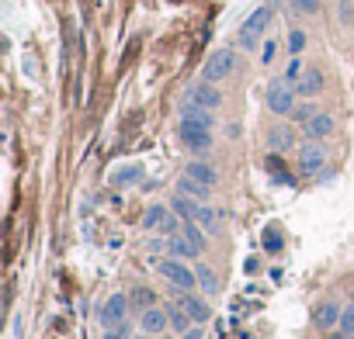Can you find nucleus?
Masks as SVG:
<instances>
[{"label":"nucleus","instance_id":"obj_2","mask_svg":"<svg viewBox=\"0 0 354 339\" xmlns=\"http://www.w3.org/2000/svg\"><path fill=\"white\" fill-rule=\"evenodd\" d=\"M233 73H236V52L233 49H216L205 59V66H201V80H212V83H219Z\"/></svg>","mask_w":354,"mask_h":339},{"label":"nucleus","instance_id":"obj_6","mask_svg":"<svg viewBox=\"0 0 354 339\" xmlns=\"http://www.w3.org/2000/svg\"><path fill=\"white\" fill-rule=\"evenodd\" d=\"M295 83H288V80H271V87H268V107L275 111V115H292V107H295Z\"/></svg>","mask_w":354,"mask_h":339},{"label":"nucleus","instance_id":"obj_13","mask_svg":"<svg viewBox=\"0 0 354 339\" xmlns=\"http://www.w3.org/2000/svg\"><path fill=\"white\" fill-rule=\"evenodd\" d=\"M323 87H327V80H323L320 70H302V77L295 80V94L299 97H316V94H323Z\"/></svg>","mask_w":354,"mask_h":339},{"label":"nucleus","instance_id":"obj_23","mask_svg":"<svg viewBox=\"0 0 354 339\" xmlns=\"http://www.w3.org/2000/svg\"><path fill=\"white\" fill-rule=\"evenodd\" d=\"M194 270H198V288L205 291V295H219V277H216V270L205 267V263H198Z\"/></svg>","mask_w":354,"mask_h":339},{"label":"nucleus","instance_id":"obj_35","mask_svg":"<svg viewBox=\"0 0 354 339\" xmlns=\"http://www.w3.org/2000/svg\"><path fill=\"white\" fill-rule=\"evenodd\" d=\"M243 270H246V273H257V256H246V263H243Z\"/></svg>","mask_w":354,"mask_h":339},{"label":"nucleus","instance_id":"obj_19","mask_svg":"<svg viewBox=\"0 0 354 339\" xmlns=\"http://www.w3.org/2000/svg\"><path fill=\"white\" fill-rule=\"evenodd\" d=\"M181 118H184V122H194V125H205V128H212V125H216V122H212V111H209V107H201V104H194V100L181 107Z\"/></svg>","mask_w":354,"mask_h":339},{"label":"nucleus","instance_id":"obj_17","mask_svg":"<svg viewBox=\"0 0 354 339\" xmlns=\"http://www.w3.org/2000/svg\"><path fill=\"white\" fill-rule=\"evenodd\" d=\"M330 132H333V115H327V111H320V115L306 125V139H316V142H323Z\"/></svg>","mask_w":354,"mask_h":339},{"label":"nucleus","instance_id":"obj_18","mask_svg":"<svg viewBox=\"0 0 354 339\" xmlns=\"http://www.w3.org/2000/svg\"><path fill=\"white\" fill-rule=\"evenodd\" d=\"M170 208H174V211H177L184 221H194V218H198V208H201V201H194V198H188V194H181V191H177V194L170 198Z\"/></svg>","mask_w":354,"mask_h":339},{"label":"nucleus","instance_id":"obj_33","mask_svg":"<svg viewBox=\"0 0 354 339\" xmlns=\"http://www.w3.org/2000/svg\"><path fill=\"white\" fill-rule=\"evenodd\" d=\"M105 339H129V322H125V325H115V329H108V332H105Z\"/></svg>","mask_w":354,"mask_h":339},{"label":"nucleus","instance_id":"obj_15","mask_svg":"<svg viewBox=\"0 0 354 339\" xmlns=\"http://www.w3.org/2000/svg\"><path fill=\"white\" fill-rule=\"evenodd\" d=\"M142 180V163H129V166H115L112 170V187H129Z\"/></svg>","mask_w":354,"mask_h":339},{"label":"nucleus","instance_id":"obj_26","mask_svg":"<svg viewBox=\"0 0 354 339\" xmlns=\"http://www.w3.org/2000/svg\"><path fill=\"white\" fill-rule=\"evenodd\" d=\"M316 115H320L316 104H309V97H306V104H295V107H292V115H288V118H292L295 125H309Z\"/></svg>","mask_w":354,"mask_h":339},{"label":"nucleus","instance_id":"obj_29","mask_svg":"<svg viewBox=\"0 0 354 339\" xmlns=\"http://www.w3.org/2000/svg\"><path fill=\"white\" fill-rule=\"evenodd\" d=\"M302 49H306V35H302L299 28H292V35H288V52H292V55H299Z\"/></svg>","mask_w":354,"mask_h":339},{"label":"nucleus","instance_id":"obj_25","mask_svg":"<svg viewBox=\"0 0 354 339\" xmlns=\"http://www.w3.org/2000/svg\"><path fill=\"white\" fill-rule=\"evenodd\" d=\"M292 142H295V135H292V128H288V125H281V128H275V132L268 135V146H271L275 152H285Z\"/></svg>","mask_w":354,"mask_h":339},{"label":"nucleus","instance_id":"obj_36","mask_svg":"<svg viewBox=\"0 0 354 339\" xmlns=\"http://www.w3.org/2000/svg\"><path fill=\"white\" fill-rule=\"evenodd\" d=\"M181 339H201V329H198V325H191L188 332H181Z\"/></svg>","mask_w":354,"mask_h":339},{"label":"nucleus","instance_id":"obj_21","mask_svg":"<svg viewBox=\"0 0 354 339\" xmlns=\"http://www.w3.org/2000/svg\"><path fill=\"white\" fill-rule=\"evenodd\" d=\"M198 225H201V229H205L209 236H216L219 229H223V218H219V211L216 208H209V204H201L198 208V218H194Z\"/></svg>","mask_w":354,"mask_h":339},{"label":"nucleus","instance_id":"obj_16","mask_svg":"<svg viewBox=\"0 0 354 339\" xmlns=\"http://www.w3.org/2000/svg\"><path fill=\"white\" fill-rule=\"evenodd\" d=\"M184 174H191L194 180H201L205 187H216V184H219V174H216V170H212V166H209L205 159H191Z\"/></svg>","mask_w":354,"mask_h":339},{"label":"nucleus","instance_id":"obj_3","mask_svg":"<svg viewBox=\"0 0 354 339\" xmlns=\"http://www.w3.org/2000/svg\"><path fill=\"white\" fill-rule=\"evenodd\" d=\"M142 229H160V232H167V236H177L181 232V215L174 211V208H164V204H153L146 215H142Z\"/></svg>","mask_w":354,"mask_h":339},{"label":"nucleus","instance_id":"obj_30","mask_svg":"<svg viewBox=\"0 0 354 339\" xmlns=\"http://www.w3.org/2000/svg\"><path fill=\"white\" fill-rule=\"evenodd\" d=\"M288 4H292L299 14H316V11H320V0H288Z\"/></svg>","mask_w":354,"mask_h":339},{"label":"nucleus","instance_id":"obj_8","mask_svg":"<svg viewBox=\"0 0 354 339\" xmlns=\"http://www.w3.org/2000/svg\"><path fill=\"white\" fill-rule=\"evenodd\" d=\"M174 301H177V305L191 315V322H194V325H205V322L212 318L209 301H205V298H198L194 291H177V295H174Z\"/></svg>","mask_w":354,"mask_h":339},{"label":"nucleus","instance_id":"obj_14","mask_svg":"<svg viewBox=\"0 0 354 339\" xmlns=\"http://www.w3.org/2000/svg\"><path fill=\"white\" fill-rule=\"evenodd\" d=\"M177 191L188 194V198H194V201H201V204H209V198H212V187H205L201 180H194L191 174H184V177L177 180Z\"/></svg>","mask_w":354,"mask_h":339},{"label":"nucleus","instance_id":"obj_10","mask_svg":"<svg viewBox=\"0 0 354 339\" xmlns=\"http://www.w3.org/2000/svg\"><path fill=\"white\" fill-rule=\"evenodd\" d=\"M191 100L201 104V107H209V111H216V107L223 104V90H219L212 80H201V83L191 87Z\"/></svg>","mask_w":354,"mask_h":339},{"label":"nucleus","instance_id":"obj_38","mask_svg":"<svg viewBox=\"0 0 354 339\" xmlns=\"http://www.w3.org/2000/svg\"><path fill=\"white\" fill-rule=\"evenodd\" d=\"M351 298H354V291H351Z\"/></svg>","mask_w":354,"mask_h":339},{"label":"nucleus","instance_id":"obj_37","mask_svg":"<svg viewBox=\"0 0 354 339\" xmlns=\"http://www.w3.org/2000/svg\"><path fill=\"white\" fill-rule=\"evenodd\" d=\"M330 339H354V332H344V329L333 332V329H330Z\"/></svg>","mask_w":354,"mask_h":339},{"label":"nucleus","instance_id":"obj_4","mask_svg":"<svg viewBox=\"0 0 354 339\" xmlns=\"http://www.w3.org/2000/svg\"><path fill=\"white\" fill-rule=\"evenodd\" d=\"M271 25V8H257L243 25H240V49H254L261 42V35Z\"/></svg>","mask_w":354,"mask_h":339},{"label":"nucleus","instance_id":"obj_1","mask_svg":"<svg viewBox=\"0 0 354 339\" xmlns=\"http://www.w3.org/2000/svg\"><path fill=\"white\" fill-rule=\"evenodd\" d=\"M160 277L167 280L170 288H177V291H194L198 288V270H191L188 260H181V256L160 260Z\"/></svg>","mask_w":354,"mask_h":339},{"label":"nucleus","instance_id":"obj_28","mask_svg":"<svg viewBox=\"0 0 354 339\" xmlns=\"http://www.w3.org/2000/svg\"><path fill=\"white\" fill-rule=\"evenodd\" d=\"M281 232L275 229V225H268V229H264V253H281Z\"/></svg>","mask_w":354,"mask_h":339},{"label":"nucleus","instance_id":"obj_22","mask_svg":"<svg viewBox=\"0 0 354 339\" xmlns=\"http://www.w3.org/2000/svg\"><path fill=\"white\" fill-rule=\"evenodd\" d=\"M167 318H170V329H174V332H188V329L194 325V322H191V315H188L177 301H170V305H167Z\"/></svg>","mask_w":354,"mask_h":339},{"label":"nucleus","instance_id":"obj_24","mask_svg":"<svg viewBox=\"0 0 354 339\" xmlns=\"http://www.w3.org/2000/svg\"><path fill=\"white\" fill-rule=\"evenodd\" d=\"M181 232L188 236V243H191V246H194L198 253H201V249H205V246H209V243H205V236H209V232H205V229H201V225H198V221H184V225H181Z\"/></svg>","mask_w":354,"mask_h":339},{"label":"nucleus","instance_id":"obj_7","mask_svg":"<svg viewBox=\"0 0 354 339\" xmlns=\"http://www.w3.org/2000/svg\"><path fill=\"white\" fill-rule=\"evenodd\" d=\"M323 163H327V149L316 139H309L306 146L299 149V174L313 177V174H320V170H323Z\"/></svg>","mask_w":354,"mask_h":339},{"label":"nucleus","instance_id":"obj_34","mask_svg":"<svg viewBox=\"0 0 354 339\" xmlns=\"http://www.w3.org/2000/svg\"><path fill=\"white\" fill-rule=\"evenodd\" d=\"M275 52H278V42H264V55H261V63H271V59H275Z\"/></svg>","mask_w":354,"mask_h":339},{"label":"nucleus","instance_id":"obj_31","mask_svg":"<svg viewBox=\"0 0 354 339\" xmlns=\"http://www.w3.org/2000/svg\"><path fill=\"white\" fill-rule=\"evenodd\" d=\"M299 77H302V63H299V55H292V63H288V70H285V80L295 83Z\"/></svg>","mask_w":354,"mask_h":339},{"label":"nucleus","instance_id":"obj_9","mask_svg":"<svg viewBox=\"0 0 354 339\" xmlns=\"http://www.w3.org/2000/svg\"><path fill=\"white\" fill-rule=\"evenodd\" d=\"M129 295H112L105 305H101V325H108V329H115V325H125V315H129Z\"/></svg>","mask_w":354,"mask_h":339},{"label":"nucleus","instance_id":"obj_32","mask_svg":"<svg viewBox=\"0 0 354 339\" xmlns=\"http://www.w3.org/2000/svg\"><path fill=\"white\" fill-rule=\"evenodd\" d=\"M337 329L354 332V305H351V308H344V315H340V325H337Z\"/></svg>","mask_w":354,"mask_h":339},{"label":"nucleus","instance_id":"obj_5","mask_svg":"<svg viewBox=\"0 0 354 339\" xmlns=\"http://www.w3.org/2000/svg\"><path fill=\"white\" fill-rule=\"evenodd\" d=\"M177 135H181V142H184L191 152H198V156L209 152L212 142H216V139H212V128L194 125V122H184V118H181V125H177Z\"/></svg>","mask_w":354,"mask_h":339},{"label":"nucleus","instance_id":"obj_27","mask_svg":"<svg viewBox=\"0 0 354 339\" xmlns=\"http://www.w3.org/2000/svg\"><path fill=\"white\" fill-rule=\"evenodd\" d=\"M129 301H132V308H139V312H146V308H153L157 305V295L149 291V288H132V295H129Z\"/></svg>","mask_w":354,"mask_h":339},{"label":"nucleus","instance_id":"obj_12","mask_svg":"<svg viewBox=\"0 0 354 339\" xmlns=\"http://www.w3.org/2000/svg\"><path fill=\"white\" fill-rule=\"evenodd\" d=\"M170 325V318H167V308H146V312H139V329L142 332H149V336H160L164 329Z\"/></svg>","mask_w":354,"mask_h":339},{"label":"nucleus","instance_id":"obj_20","mask_svg":"<svg viewBox=\"0 0 354 339\" xmlns=\"http://www.w3.org/2000/svg\"><path fill=\"white\" fill-rule=\"evenodd\" d=\"M167 253H170V256H181V260H194V256H198V249L188 243L184 232H177V236L167 239Z\"/></svg>","mask_w":354,"mask_h":339},{"label":"nucleus","instance_id":"obj_11","mask_svg":"<svg viewBox=\"0 0 354 339\" xmlns=\"http://www.w3.org/2000/svg\"><path fill=\"white\" fill-rule=\"evenodd\" d=\"M340 315H344L340 305H333V301H320V305L313 308V325L323 329V332H330L333 325H340Z\"/></svg>","mask_w":354,"mask_h":339}]
</instances>
